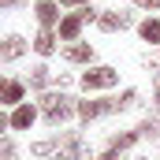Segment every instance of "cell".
I'll use <instances>...</instances> for the list:
<instances>
[{
  "instance_id": "obj_1",
  "label": "cell",
  "mask_w": 160,
  "mask_h": 160,
  "mask_svg": "<svg viewBox=\"0 0 160 160\" xmlns=\"http://www.w3.org/2000/svg\"><path fill=\"white\" fill-rule=\"evenodd\" d=\"M41 112H45V119L56 127V123H67V119H71V116L78 112V104H71L67 93H45V97H41Z\"/></svg>"
},
{
  "instance_id": "obj_2",
  "label": "cell",
  "mask_w": 160,
  "mask_h": 160,
  "mask_svg": "<svg viewBox=\"0 0 160 160\" xmlns=\"http://www.w3.org/2000/svg\"><path fill=\"white\" fill-rule=\"evenodd\" d=\"M86 22H97V15L89 11V4H86L82 11H75V15L60 19V38H63V41H78V34H82V26H86Z\"/></svg>"
},
{
  "instance_id": "obj_3",
  "label": "cell",
  "mask_w": 160,
  "mask_h": 160,
  "mask_svg": "<svg viewBox=\"0 0 160 160\" xmlns=\"http://www.w3.org/2000/svg\"><path fill=\"white\" fill-rule=\"evenodd\" d=\"M52 160H89V149L78 134H63L60 138V149L52 153Z\"/></svg>"
},
{
  "instance_id": "obj_4",
  "label": "cell",
  "mask_w": 160,
  "mask_h": 160,
  "mask_svg": "<svg viewBox=\"0 0 160 160\" xmlns=\"http://www.w3.org/2000/svg\"><path fill=\"white\" fill-rule=\"evenodd\" d=\"M119 82V71L116 67H93L82 75V89H112Z\"/></svg>"
},
{
  "instance_id": "obj_5",
  "label": "cell",
  "mask_w": 160,
  "mask_h": 160,
  "mask_svg": "<svg viewBox=\"0 0 160 160\" xmlns=\"http://www.w3.org/2000/svg\"><path fill=\"white\" fill-rule=\"evenodd\" d=\"M134 19H130V11H101L97 15V26L104 30V34H116V30H127Z\"/></svg>"
},
{
  "instance_id": "obj_6",
  "label": "cell",
  "mask_w": 160,
  "mask_h": 160,
  "mask_svg": "<svg viewBox=\"0 0 160 160\" xmlns=\"http://www.w3.org/2000/svg\"><path fill=\"white\" fill-rule=\"evenodd\" d=\"M108 112H116V101H78V119L82 123L101 119V116H108Z\"/></svg>"
},
{
  "instance_id": "obj_7",
  "label": "cell",
  "mask_w": 160,
  "mask_h": 160,
  "mask_svg": "<svg viewBox=\"0 0 160 160\" xmlns=\"http://www.w3.org/2000/svg\"><path fill=\"white\" fill-rule=\"evenodd\" d=\"M63 60H67V63H89V60H93V45H86V41L67 45V48H63Z\"/></svg>"
},
{
  "instance_id": "obj_8",
  "label": "cell",
  "mask_w": 160,
  "mask_h": 160,
  "mask_svg": "<svg viewBox=\"0 0 160 160\" xmlns=\"http://www.w3.org/2000/svg\"><path fill=\"white\" fill-rule=\"evenodd\" d=\"M26 52V41L22 38H4L0 41V60H19Z\"/></svg>"
},
{
  "instance_id": "obj_9",
  "label": "cell",
  "mask_w": 160,
  "mask_h": 160,
  "mask_svg": "<svg viewBox=\"0 0 160 160\" xmlns=\"http://www.w3.org/2000/svg\"><path fill=\"white\" fill-rule=\"evenodd\" d=\"M138 34H142V41H145L149 48H157L160 45V19H145V22L138 26Z\"/></svg>"
},
{
  "instance_id": "obj_10",
  "label": "cell",
  "mask_w": 160,
  "mask_h": 160,
  "mask_svg": "<svg viewBox=\"0 0 160 160\" xmlns=\"http://www.w3.org/2000/svg\"><path fill=\"white\" fill-rule=\"evenodd\" d=\"M34 11H38L41 26H52V22H60V8H56V0H41Z\"/></svg>"
},
{
  "instance_id": "obj_11",
  "label": "cell",
  "mask_w": 160,
  "mask_h": 160,
  "mask_svg": "<svg viewBox=\"0 0 160 160\" xmlns=\"http://www.w3.org/2000/svg\"><path fill=\"white\" fill-rule=\"evenodd\" d=\"M34 48H38V56H52V52H56V34L45 26L38 38H34Z\"/></svg>"
},
{
  "instance_id": "obj_12",
  "label": "cell",
  "mask_w": 160,
  "mask_h": 160,
  "mask_svg": "<svg viewBox=\"0 0 160 160\" xmlns=\"http://www.w3.org/2000/svg\"><path fill=\"white\" fill-rule=\"evenodd\" d=\"M0 101L4 104H19L22 101V82H0Z\"/></svg>"
},
{
  "instance_id": "obj_13",
  "label": "cell",
  "mask_w": 160,
  "mask_h": 160,
  "mask_svg": "<svg viewBox=\"0 0 160 160\" xmlns=\"http://www.w3.org/2000/svg\"><path fill=\"white\" fill-rule=\"evenodd\" d=\"M34 119H38V112H34L30 104H19V108H15V116H11V127H19V130H26V127H30Z\"/></svg>"
},
{
  "instance_id": "obj_14",
  "label": "cell",
  "mask_w": 160,
  "mask_h": 160,
  "mask_svg": "<svg viewBox=\"0 0 160 160\" xmlns=\"http://www.w3.org/2000/svg\"><path fill=\"white\" fill-rule=\"evenodd\" d=\"M138 130H142V138H153V142H157V138H160V119H157V116H153V119H142Z\"/></svg>"
},
{
  "instance_id": "obj_15",
  "label": "cell",
  "mask_w": 160,
  "mask_h": 160,
  "mask_svg": "<svg viewBox=\"0 0 160 160\" xmlns=\"http://www.w3.org/2000/svg\"><path fill=\"white\" fill-rule=\"evenodd\" d=\"M138 104V89H123V97L116 101V112H127V108H134Z\"/></svg>"
},
{
  "instance_id": "obj_16",
  "label": "cell",
  "mask_w": 160,
  "mask_h": 160,
  "mask_svg": "<svg viewBox=\"0 0 160 160\" xmlns=\"http://www.w3.org/2000/svg\"><path fill=\"white\" fill-rule=\"evenodd\" d=\"M153 108L160 112V67H153Z\"/></svg>"
},
{
  "instance_id": "obj_17",
  "label": "cell",
  "mask_w": 160,
  "mask_h": 160,
  "mask_svg": "<svg viewBox=\"0 0 160 160\" xmlns=\"http://www.w3.org/2000/svg\"><path fill=\"white\" fill-rule=\"evenodd\" d=\"M48 82V67H34V75H30V86H45Z\"/></svg>"
},
{
  "instance_id": "obj_18",
  "label": "cell",
  "mask_w": 160,
  "mask_h": 160,
  "mask_svg": "<svg viewBox=\"0 0 160 160\" xmlns=\"http://www.w3.org/2000/svg\"><path fill=\"white\" fill-rule=\"evenodd\" d=\"M15 157V145L11 142H0V160H11Z\"/></svg>"
},
{
  "instance_id": "obj_19",
  "label": "cell",
  "mask_w": 160,
  "mask_h": 160,
  "mask_svg": "<svg viewBox=\"0 0 160 160\" xmlns=\"http://www.w3.org/2000/svg\"><path fill=\"white\" fill-rule=\"evenodd\" d=\"M60 4H67V8H86L89 0H60Z\"/></svg>"
},
{
  "instance_id": "obj_20",
  "label": "cell",
  "mask_w": 160,
  "mask_h": 160,
  "mask_svg": "<svg viewBox=\"0 0 160 160\" xmlns=\"http://www.w3.org/2000/svg\"><path fill=\"white\" fill-rule=\"evenodd\" d=\"M138 4H142V8H149V11H153V8H160V0H138Z\"/></svg>"
},
{
  "instance_id": "obj_21",
  "label": "cell",
  "mask_w": 160,
  "mask_h": 160,
  "mask_svg": "<svg viewBox=\"0 0 160 160\" xmlns=\"http://www.w3.org/2000/svg\"><path fill=\"white\" fill-rule=\"evenodd\" d=\"M15 4H22V0H0V8H15Z\"/></svg>"
},
{
  "instance_id": "obj_22",
  "label": "cell",
  "mask_w": 160,
  "mask_h": 160,
  "mask_svg": "<svg viewBox=\"0 0 160 160\" xmlns=\"http://www.w3.org/2000/svg\"><path fill=\"white\" fill-rule=\"evenodd\" d=\"M4 127H8V119H4V116H0V130H4Z\"/></svg>"
},
{
  "instance_id": "obj_23",
  "label": "cell",
  "mask_w": 160,
  "mask_h": 160,
  "mask_svg": "<svg viewBox=\"0 0 160 160\" xmlns=\"http://www.w3.org/2000/svg\"><path fill=\"white\" fill-rule=\"evenodd\" d=\"M138 160H149V157H138Z\"/></svg>"
}]
</instances>
